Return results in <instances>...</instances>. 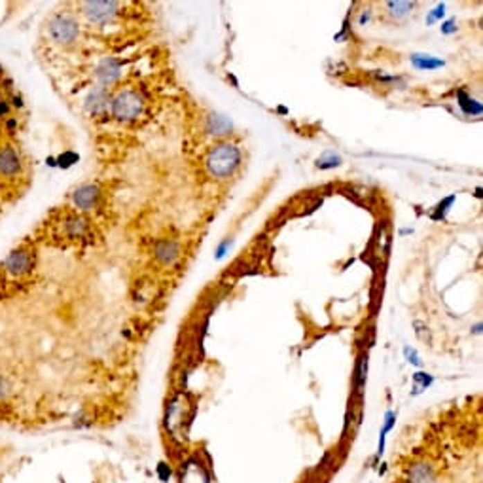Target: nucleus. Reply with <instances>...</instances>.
<instances>
[{
  "label": "nucleus",
  "mask_w": 483,
  "mask_h": 483,
  "mask_svg": "<svg viewBox=\"0 0 483 483\" xmlns=\"http://www.w3.org/2000/svg\"><path fill=\"white\" fill-rule=\"evenodd\" d=\"M391 483H482V462L468 457L441 455V451L417 449L394 466Z\"/></svg>",
  "instance_id": "nucleus-1"
},
{
  "label": "nucleus",
  "mask_w": 483,
  "mask_h": 483,
  "mask_svg": "<svg viewBox=\"0 0 483 483\" xmlns=\"http://www.w3.org/2000/svg\"><path fill=\"white\" fill-rule=\"evenodd\" d=\"M241 164V152L234 144H218L207 156V169L216 178L231 177Z\"/></svg>",
  "instance_id": "nucleus-2"
},
{
  "label": "nucleus",
  "mask_w": 483,
  "mask_h": 483,
  "mask_svg": "<svg viewBox=\"0 0 483 483\" xmlns=\"http://www.w3.org/2000/svg\"><path fill=\"white\" fill-rule=\"evenodd\" d=\"M142 112V97L133 89L120 91L112 99V114L121 121H131Z\"/></svg>",
  "instance_id": "nucleus-3"
},
{
  "label": "nucleus",
  "mask_w": 483,
  "mask_h": 483,
  "mask_svg": "<svg viewBox=\"0 0 483 483\" xmlns=\"http://www.w3.org/2000/svg\"><path fill=\"white\" fill-rule=\"evenodd\" d=\"M78 21L72 15H57L50 23V36L57 44H72L78 38Z\"/></svg>",
  "instance_id": "nucleus-4"
},
{
  "label": "nucleus",
  "mask_w": 483,
  "mask_h": 483,
  "mask_svg": "<svg viewBox=\"0 0 483 483\" xmlns=\"http://www.w3.org/2000/svg\"><path fill=\"white\" fill-rule=\"evenodd\" d=\"M35 267V254L27 249L14 250L12 254L8 256L6 262H4V270L14 275V277H23L30 273Z\"/></svg>",
  "instance_id": "nucleus-5"
},
{
  "label": "nucleus",
  "mask_w": 483,
  "mask_h": 483,
  "mask_svg": "<svg viewBox=\"0 0 483 483\" xmlns=\"http://www.w3.org/2000/svg\"><path fill=\"white\" fill-rule=\"evenodd\" d=\"M84 14L93 23L112 21L118 14V2H85Z\"/></svg>",
  "instance_id": "nucleus-6"
},
{
  "label": "nucleus",
  "mask_w": 483,
  "mask_h": 483,
  "mask_svg": "<svg viewBox=\"0 0 483 483\" xmlns=\"http://www.w3.org/2000/svg\"><path fill=\"white\" fill-rule=\"evenodd\" d=\"M21 170V159L14 146L0 148V175L2 177H15Z\"/></svg>",
  "instance_id": "nucleus-7"
},
{
  "label": "nucleus",
  "mask_w": 483,
  "mask_h": 483,
  "mask_svg": "<svg viewBox=\"0 0 483 483\" xmlns=\"http://www.w3.org/2000/svg\"><path fill=\"white\" fill-rule=\"evenodd\" d=\"M97 199H99V190H97V186L93 184L80 186L78 190L74 192V203L82 211H91L95 203H97Z\"/></svg>",
  "instance_id": "nucleus-8"
},
{
  "label": "nucleus",
  "mask_w": 483,
  "mask_h": 483,
  "mask_svg": "<svg viewBox=\"0 0 483 483\" xmlns=\"http://www.w3.org/2000/svg\"><path fill=\"white\" fill-rule=\"evenodd\" d=\"M118 74H120V67H118V63L112 61V59L103 61V63L99 64V69H97V78H99L103 84H112L114 80L118 78Z\"/></svg>",
  "instance_id": "nucleus-9"
},
{
  "label": "nucleus",
  "mask_w": 483,
  "mask_h": 483,
  "mask_svg": "<svg viewBox=\"0 0 483 483\" xmlns=\"http://www.w3.org/2000/svg\"><path fill=\"white\" fill-rule=\"evenodd\" d=\"M156 256L159 262L173 263L178 258V245L173 241L159 243L156 247Z\"/></svg>",
  "instance_id": "nucleus-10"
},
{
  "label": "nucleus",
  "mask_w": 483,
  "mask_h": 483,
  "mask_svg": "<svg viewBox=\"0 0 483 483\" xmlns=\"http://www.w3.org/2000/svg\"><path fill=\"white\" fill-rule=\"evenodd\" d=\"M412 63L413 67L419 69V71H436V69H441V67H444V61H441V59H436V57L432 55H419V53L412 55Z\"/></svg>",
  "instance_id": "nucleus-11"
},
{
  "label": "nucleus",
  "mask_w": 483,
  "mask_h": 483,
  "mask_svg": "<svg viewBox=\"0 0 483 483\" xmlns=\"http://www.w3.org/2000/svg\"><path fill=\"white\" fill-rule=\"evenodd\" d=\"M229 129H231V123L224 116H213L209 120V133L211 135H226Z\"/></svg>",
  "instance_id": "nucleus-12"
},
{
  "label": "nucleus",
  "mask_w": 483,
  "mask_h": 483,
  "mask_svg": "<svg viewBox=\"0 0 483 483\" xmlns=\"http://www.w3.org/2000/svg\"><path fill=\"white\" fill-rule=\"evenodd\" d=\"M107 93L103 91V89H99V91H93L91 95H89V99H87V107H89V110L91 112H100L103 108L107 107Z\"/></svg>",
  "instance_id": "nucleus-13"
},
{
  "label": "nucleus",
  "mask_w": 483,
  "mask_h": 483,
  "mask_svg": "<svg viewBox=\"0 0 483 483\" xmlns=\"http://www.w3.org/2000/svg\"><path fill=\"white\" fill-rule=\"evenodd\" d=\"M387 8L391 10V15H394V17H404L412 12L413 4L412 2H389Z\"/></svg>",
  "instance_id": "nucleus-14"
},
{
  "label": "nucleus",
  "mask_w": 483,
  "mask_h": 483,
  "mask_svg": "<svg viewBox=\"0 0 483 483\" xmlns=\"http://www.w3.org/2000/svg\"><path fill=\"white\" fill-rule=\"evenodd\" d=\"M340 157L337 156H330L326 157V159H319V167L320 169H330V167H335V165H340Z\"/></svg>",
  "instance_id": "nucleus-15"
},
{
  "label": "nucleus",
  "mask_w": 483,
  "mask_h": 483,
  "mask_svg": "<svg viewBox=\"0 0 483 483\" xmlns=\"http://www.w3.org/2000/svg\"><path fill=\"white\" fill-rule=\"evenodd\" d=\"M10 391H12V387H10V381H8L6 377L0 376V400H4V398L10 394Z\"/></svg>",
  "instance_id": "nucleus-16"
},
{
  "label": "nucleus",
  "mask_w": 483,
  "mask_h": 483,
  "mask_svg": "<svg viewBox=\"0 0 483 483\" xmlns=\"http://www.w3.org/2000/svg\"><path fill=\"white\" fill-rule=\"evenodd\" d=\"M10 100L8 99H0V120H8L10 116Z\"/></svg>",
  "instance_id": "nucleus-17"
},
{
  "label": "nucleus",
  "mask_w": 483,
  "mask_h": 483,
  "mask_svg": "<svg viewBox=\"0 0 483 483\" xmlns=\"http://www.w3.org/2000/svg\"><path fill=\"white\" fill-rule=\"evenodd\" d=\"M444 10H446V6H444V4H440V6L434 10V14L430 15V17H428V21H434V19H438V17H441V15H444Z\"/></svg>",
  "instance_id": "nucleus-18"
},
{
  "label": "nucleus",
  "mask_w": 483,
  "mask_h": 483,
  "mask_svg": "<svg viewBox=\"0 0 483 483\" xmlns=\"http://www.w3.org/2000/svg\"><path fill=\"white\" fill-rule=\"evenodd\" d=\"M441 30H444V33H451V30H453V21L446 23V25H444V28H441Z\"/></svg>",
  "instance_id": "nucleus-19"
}]
</instances>
